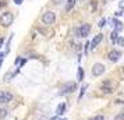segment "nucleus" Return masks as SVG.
Returning <instances> with one entry per match:
<instances>
[{
	"instance_id": "obj_1",
	"label": "nucleus",
	"mask_w": 124,
	"mask_h": 120,
	"mask_svg": "<svg viewBox=\"0 0 124 120\" xmlns=\"http://www.w3.org/2000/svg\"><path fill=\"white\" fill-rule=\"evenodd\" d=\"M13 21H14V16L10 11H6L0 16V25H3V27H10Z\"/></svg>"
},
{
	"instance_id": "obj_2",
	"label": "nucleus",
	"mask_w": 124,
	"mask_h": 120,
	"mask_svg": "<svg viewBox=\"0 0 124 120\" xmlns=\"http://www.w3.org/2000/svg\"><path fill=\"white\" fill-rule=\"evenodd\" d=\"M89 31H91L89 24H82L81 27L75 28V36H78V38H86L89 35Z\"/></svg>"
},
{
	"instance_id": "obj_3",
	"label": "nucleus",
	"mask_w": 124,
	"mask_h": 120,
	"mask_svg": "<svg viewBox=\"0 0 124 120\" xmlns=\"http://www.w3.org/2000/svg\"><path fill=\"white\" fill-rule=\"evenodd\" d=\"M40 20H42V23L45 24V25H52V24L56 21V14L53 11H46L42 14Z\"/></svg>"
},
{
	"instance_id": "obj_4",
	"label": "nucleus",
	"mask_w": 124,
	"mask_h": 120,
	"mask_svg": "<svg viewBox=\"0 0 124 120\" xmlns=\"http://www.w3.org/2000/svg\"><path fill=\"white\" fill-rule=\"evenodd\" d=\"M105 66L102 63H95L93 66H92V75L93 77H101L103 73H105Z\"/></svg>"
},
{
	"instance_id": "obj_5",
	"label": "nucleus",
	"mask_w": 124,
	"mask_h": 120,
	"mask_svg": "<svg viewBox=\"0 0 124 120\" xmlns=\"http://www.w3.org/2000/svg\"><path fill=\"white\" fill-rule=\"evenodd\" d=\"M77 89V84L75 82H67L66 85L62 88V91H60V95H67V94H71Z\"/></svg>"
},
{
	"instance_id": "obj_6",
	"label": "nucleus",
	"mask_w": 124,
	"mask_h": 120,
	"mask_svg": "<svg viewBox=\"0 0 124 120\" xmlns=\"http://www.w3.org/2000/svg\"><path fill=\"white\" fill-rule=\"evenodd\" d=\"M13 99V94L8 91H0V103H8Z\"/></svg>"
},
{
	"instance_id": "obj_7",
	"label": "nucleus",
	"mask_w": 124,
	"mask_h": 120,
	"mask_svg": "<svg viewBox=\"0 0 124 120\" xmlns=\"http://www.w3.org/2000/svg\"><path fill=\"white\" fill-rule=\"evenodd\" d=\"M101 91L103 92V94L109 95V94H113V91H114V87L110 84V81H105V82L102 84V87H101Z\"/></svg>"
},
{
	"instance_id": "obj_8",
	"label": "nucleus",
	"mask_w": 124,
	"mask_h": 120,
	"mask_svg": "<svg viewBox=\"0 0 124 120\" xmlns=\"http://www.w3.org/2000/svg\"><path fill=\"white\" fill-rule=\"evenodd\" d=\"M107 57H109V60H110V62H118V59L121 57V52L112 50V52H109Z\"/></svg>"
},
{
	"instance_id": "obj_9",
	"label": "nucleus",
	"mask_w": 124,
	"mask_h": 120,
	"mask_svg": "<svg viewBox=\"0 0 124 120\" xmlns=\"http://www.w3.org/2000/svg\"><path fill=\"white\" fill-rule=\"evenodd\" d=\"M102 39H103V35H102V34H98V35H95V38H93V39L91 40L89 46L92 48V49H95L96 46H98V45H99V43L102 42Z\"/></svg>"
},
{
	"instance_id": "obj_10",
	"label": "nucleus",
	"mask_w": 124,
	"mask_h": 120,
	"mask_svg": "<svg viewBox=\"0 0 124 120\" xmlns=\"http://www.w3.org/2000/svg\"><path fill=\"white\" fill-rule=\"evenodd\" d=\"M64 112H66V103H60L56 109V116H62L64 114Z\"/></svg>"
},
{
	"instance_id": "obj_11",
	"label": "nucleus",
	"mask_w": 124,
	"mask_h": 120,
	"mask_svg": "<svg viewBox=\"0 0 124 120\" xmlns=\"http://www.w3.org/2000/svg\"><path fill=\"white\" fill-rule=\"evenodd\" d=\"M18 71H20V70H17L16 73H11V71H10V73H7V74L4 75V78H3V80H4V82H8V81H11V78H13V77H14L16 74H17Z\"/></svg>"
},
{
	"instance_id": "obj_12",
	"label": "nucleus",
	"mask_w": 124,
	"mask_h": 120,
	"mask_svg": "<svg viewBox=\"0 0 124 120\" xmlns=\"http://www.w3.org/2000/svg\"><path fill=\"white\" fill-rule=\"evenodd\" d=\"M75 1H77V0H67V4H66V11H70V10L75 6Z\"/></svg>"
},
{
	"instance_id": "obj_13",
	"label": "nucleus",
	"mask_w": 124,
	"mask_h": 120,
	"mask_svg": "<svg viewBox=\"0 0 124 120\" xmlns=\"http://www.w3.org/2000/svg\"><path fill=\"white\" fill-rule=\"evenodd\" d=\"M113 24H114V28H116L114 31H117V32H118V31H120L121 28H123V24L120 23L118 20H113Z\"/></svg>"
},
{
	"instance_id": "obj_14",
	"label": "nucleus",
	"mask_w": 124,
	"mask_h": 120,
	"mask_svg": "<svg viewBox=\"0 0 124 120\" xmlns=\"http://www.w3.org/2000/svg\"><path fill=\"white\" fill-rule=\"evenodd\" d=\"M77 78H78V81H82V78H84V70H82V67H78V73H77Z\"/></svg>"
},
{
	"instance_id": "obj_15",
	"label": "nucleus",
	"mask_w": 124,
	"mask_h": 120,
	"mask_svg": "<svg viewBox=\"0 0 124 120\" xmlns=\"http://www.w3.org/2000/svg\"><path fill=\"white\" fill-rule=\"evenodd\" d=\"M110 38H112L113 43H116V40H117V38H118V32H117V31H113L112 35H110Z\"/></svg>"
},
{
	"instance_id": "obj_16",
	"label": "nucleus",
	"mask_w": 124,
	"mask_h": 120,
	"mask_svg": "<svg viewBox=\"0 0 124 120\" xmlns=\"http://www.w3.org/2000/svg\"><path fill=\"white\" fill-rule=\"evenodd\" d=\"M86 88H88V85H86V84H84V85H82V88H81V92H79V96H78V99H82V96H84L85 91H86Z\"/></svg>"
},
{
	"instance_id": "obj_17",
	"label": "nucleus",
	"mask_w": 124,
	"mask_h": 120,
	"mask_svg": "<svg viewBox=\"0 0 124 120\" xmlns=\"http://www.w3.org/2000/svg\"><path fill=\"white\" fill-rule=\"evenodd\" d=\"M7 113H8V110H7V109H0V119H4V117H6L7 116Z\"/></svg>"
},
{
	"instance_id": "obj_18",
	"label": "nucleus",
	"mask_w": 124,
	"mask_h": 120,
	"mask_svg": "<svg viewBox=\"0 0 124 120\" xmlns=\"http://www.w3.org/2000/svg\"><path fill=\"white\" fill-rule=\"evenodd\" d=\"M116 43H117L118 46H124V38H121V36H118L117 40H116Z\"/></svg>"
},
{
	"instance_id": "obj_19",
	"label": "nucleus",
	"mask_w": 124,
	"mask_h": 120,
	"mask_svg": "<svg viewBox=\"0 0 124 120\" xmlns=\"http://www.w3.org/2000/svg\"><path fill=\"white\" fill-rule=\"evenodd\" d=\"M89 120H105V116H102V114H98V116H93V117H91Z\"/></svg>"
},
{
	"instance_id": "obj_20",
	"label": "nucleus",
	"mask_w": 124,
	"mask_h": 120,
	"mask_svg": "<svg viewBox=\"0 0 124 120\" xmlns=\"http://www.w3.org/2000/svg\"><path fill=\"white\" fill-rule=\"evenodd\" d=\"M105 24H106V18H102L98 25H99V28H103V27H105Z\"/></svg>"
},
{
	"instance_id": "obj_21",
	"label": "nucleus",
	"mask_w": 124,
	"mask_h": 120,
	"mask_svg": "<svg viewBox=\"0 0 124 120\" xmlns=\"http://www.w3.org/2000/svg\"><path fill=\"white\" fill-rule=\"evenodd\" d=\"M4 56H6V52H1V53H0V67H1V64H3V60H4Z\"/></svg>"
},
{
	"instance_id": "obj_22",
	"label": "nucleus",
	"mask_w": 124,
	"mask_h": 120,
	"mask_svg": "<svg viewBox=\"0 0 124 120\" xmlns=\"http://www.w3.org/2000/svg\"><path fill=\"white\" fill-rule=\"evenodd\" d=\"M114 120H124V113H118L116 117H114Z\"/></svg>"
},
{
	"instance_id": "obj_23",
	"label": "nucleus",
	"mask_w": 124,
	"mask_h": 120,
	"mask_svg": "<svg viewBox=\"0 0 124 120\" xmlns=\"http://www.w3.org/2000/svg\"><path fill=\"white\" fill-rule=\"evenodd\" d=\"M50 120H67V119H64V117H60V116H53Z\"/></svg>"
},
{
	"instance_id": "obj_24",
	"label": "nucleus",
	"mask_w": 124,
	"mask_h": 120,
	"mask_svg": "<svg viewBox=\"0 0 124 120\" xmlns=\"http://www.w3.org/2000/svg\"><path fill=\"white\" fill-rule=\"evenodd\" d=\"M118 7H120L121 10H124V0H120V1H118Z\"/></svg>"
},
{
	"instance_id": "obj_25",
	"label": "nucleus",
	"mask_w": 124,
	"mask_h": 120,
	"mask_svg": "<svg viewBox=\"0 0 124 120\" xmlns=\"http://www.w3.org/2000/svg\"><path fill=\"white\" fill-rule=\"evenodd\" d=\"M62 1H63V0H52V3H53V4H60Z\"/></svg>"
},
{
	"instance_id": "obj_26",
	"label": "nucleus",
	"mask_w": 124,
	"mask_h": 120,
	"mask_svg": "<svg viewBox=\"0 0 124 120\" xmlns=\"http://www.w3.org/2000/svg\"><path fill=\"white\" fill-rule=\"evenodd\" d=\"M13 1H14L16 4H23V1H24V0H13Z\"/></svg>"
},
{
	"instance_id": "obj_27",
	"label": "nucleus",
	"mask_w": 124,
	"mask_h": 120,
	"mask_svg": "<svg viewBox=\"0 0 124 120\" xmlns=\"http://www.w3.org/2000/svg\"><path fill=\"white\" fill-rule=\"evenodd\" d=\"M20 62H21V57H17V59H16V64L18 66V64H20Z\"/></svg>"
},
{
	"instance_id": "obj_28",
	"label": "nucleus",
	"mask_w": 124,
	"mask_h": 120,
	"mask_svg": "<svg viewBox=\"0 0 124 120\" xmlns=\"http://www.w3.org/2000/svg\"><path fill=\"white\" fill-rule=\"evenodd\" d=\"M4 4H6V3H0V8H1V7L4 6Z\"/></svg>"
},
{
	"instance_id": "obj_29",
	"label": "nucleus",
	"mask_w": 124,
	"mask_h": 120,
	"mask_svg": "<svg viewBox=\"0 0 124 120\" xmlns=\"http://www.w3.org/2000/svg\"><path fill=\"white\" fill-rule=\"evenodd\" d=\"M123 75H124V67H123Z\"/></svg>"
}]
</instances>
